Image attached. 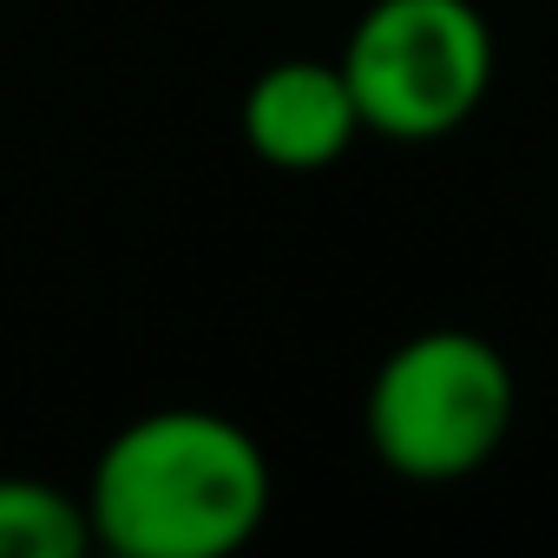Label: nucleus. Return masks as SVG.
I'll list each match as a JSON object with an SVG mask.
<instances>
[{"label":"nucleus","instance_id":"f257e3e1","mask_svg":"<svg viewBox=\"0 0 558 558\" xmlns=\"http://www.w3.org/2000/svg\"><path fill=\"white\" fill-rule=\"evenodd\" d=\"M80 499L93 545L119 558H230L263 532L276 473L243 421L151 408L99 447Z\"/></svg>","mask_w":558,"mask_h":558},{"label":"nucleus","instance_id":"f03ea898","mask_svg":"<svg viewBox=\"0 0 558 558\" xmlns=\"http://www.w3.org/2000/svg\"><path fill=\"white\" fill-rule=\"evenodd\" d=\"M519 381L480 329H421L381 355L362 395L368 453L414 486L473 480L512 434Z\"/></svg>","mask_w":558,"mask_h":558},{"label":"nucleus","instance_id":"7ed1b4c3","mask_svg":"<svg viewBox=\"0 0 558 558\" xmlns=\"http://www.w3.org/2000/svg\"><path fill=\"white\" fill-rule=\"evenodd\" d=\"M336 66L362 132L388 145H440L486 106L499 53L473 0H368Z\"/></svg>","mask_w":558,"mask_h":558},{"label":"nucleus","instance_id":"20e7f679","mask_svg":"<svg viewBox=\"0 0 558 558\" xmlns=\"http://www.w3.org/2000/svg\"><path fill=\"white\" fill-rule=\"evenodd\" d=\"M236 132L269 171H329L355 151L362 112L336 60H276L243 86Z\"/></svg>","mask_w":558,"mask_h":558},{"label":"nucleus","instance_id":"39448f33","mask_svg":"<svg viewBox=\"0 0 558 558\" xmlns=\"http://www.w3.org/2000/svg\"><path fill=\"white\" fill-rule=\"evenodd\" d=\"M93 519L86 499L34 480V473H0V558H86Z\"/></svg>","mask_w":558,"mask_h":558}]
</instances>
